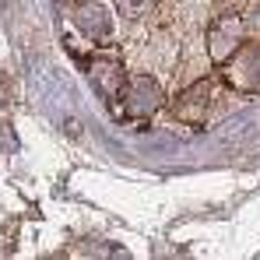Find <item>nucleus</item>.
Masks as SVG:
<instances>
[{
    "label": "nucleus",
    "mask_w": 260,
    "mask_h": 260,
    "mask_svg": "<svg viewBox=\"0 0 260 260\" xmlns=\"http://www.w3.org/2000/svg\"><path fill=\"white\" fill-rule=\"evenodd\" d=\"M225 78L239 88H257L260 85V46H239L229 60Z\"/></svg>",
    "instance_id": "f257e3e1"
},
{
    "label": "nucleus",
    "mask_w": 260,
    "mask_h": 260,
    "mask_svg": "<svg viewBox=\"0 0 260 260\" xmlns=\"http://www.w3.org/2000/svg\"><path fill=\"white\" fill-rule=\"evenodd\" d=\"M158 102H162V91H158L155 81H148V78L134 81V88H130V109L134 113H151Z\"/></svg>",
    "instance_id": "20e7f679"
},
{
    "label": "nucleus",
    "mask_w": 260,
    "mask_h": 260,
    "mask_svg": "<svg viewBox=\"0 0 260 260\" xmlns=\"http://www.w3.org/2000/svg\"><path fill=\"white\" fill-rule=\"evenodd\" d=\"M243 36H246V28H243V21L239 18H232V14H225V18H218L215 25H211V56L215 60H229L239 46H243Z\"/></svg>",
    "instance_id": "f03ea898"
},
{
    "label": "nucleus",
    "mask_w": 260,
    "mask_h": 260,
    "mask_svg": "<svg viewBox=\"0 0 260 260\" xmlns=\"http://www.w3.org/2000/svg\"><path fill=\"white\" fill-rule=\"evenodd\" d=\"M208 91H211V85H208V81L193 85L186 95H183V99H179L176 113H179L183 120H190V123H201V120H204V113H208Z\"/></svg>",
    "instance_id": "7ed1b4c3"
}]
</instances>
